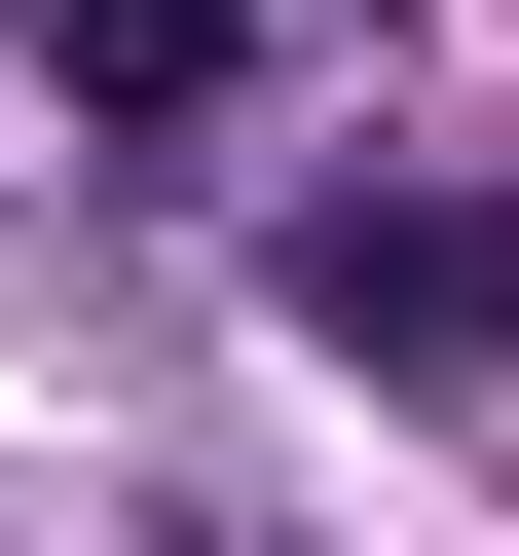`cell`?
Here are the masks:
<instances>
[{
	"label": "cell",
	"mask_w": 519,
	"mask_h": 556,
	"mask_svg": "<svg viewBox=\"0 0 519 556\" xmlns=\"http://www.w3.org/2000/svg\"><path fill=\"white\" fill-rule=\"evenodd\" d=\"M298 298H334L371 371H482V334H519V223H482V186H334V223H298Z\"/></svg>",
	"instance_id": "1"
},
{
	"label": "cell",
	"mask_w": 519,
	"mask_h": 556,
	"mask_svg": "<svg viewBox=\"0 0 519 556\" xmlns=\"http://www.w3.org/2000/svg\"><path fill=\"white\" fill-rule=\"evenodd\" d=\"M38 38H75V112H112V149H186V112L260 75V0H38Z\"/></svg>",
	"instance_id": "2"
}]
</instances>
